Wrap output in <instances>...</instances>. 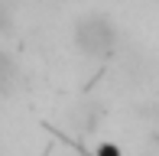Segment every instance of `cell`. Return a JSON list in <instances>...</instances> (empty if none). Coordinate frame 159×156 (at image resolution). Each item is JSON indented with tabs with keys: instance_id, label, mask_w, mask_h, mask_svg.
Masks as SVG:
<instances>
[{
	"instance_id": "cell-4",
	"label": "cell",
	"mask_w": 159,
	"mask_h": 156,
	"mask_svg": "<svg viewBox=\"0 0 159 156\" xmlns=\"http://www.w3.org/2000/svg\"><path fill=\"white\" fill-rule=\"evenodd\" d=\"M10 26H13V20H10V13H7L3 0H0V33H10Z\"/></svg>"
},
{
	"instance_id": "cell-5",
	"label": "cell",
	"mask_w": 159,
	"mask_h": 156,
	"mask_svg": "<svg viewBox=\"0 0 159 156\" xmlns=\"http://www.w3.org/2000/svg\"><path fill=\"white\" fill-rule=\"evenodd\" d=\"M98 156H120V146H114V143H101V146H98Z\"/></svg>"
},
{
	"instance_id": "cell-1",
	"label": "cell",
	"mask_w": 159,
	"mask_h": 156,
	"mask_svg": "<svg viewBox=\"0 0 159 156\" xmlns=\"http://www.w3.org/2000/svg\"><path fill=\"white\" fill-rule=\"evenodd\" d=\"M117 26L107 13H84L75 20L71 30V42L84 59H107L117 49Z\"/></svg>"
},
{
	"instance_id": "cell-2",
	"label": "cell",
	"mask_w": 159,
	"mask_h": 156,
	"mask_svg": "<svg viewBox=\"0 0 159 156\" xmlns=\"http://www.w3.org/2000/svg\"><path fill=\"white\" fill-rule=\"evenodd\" d=\"M101 120V108L94 101L88 104H75V111H68V127H75L78 133H91Z\"/></svg>"
},
{
	"instance_id": "cell-3",
	"label": "cell",
	"mask_w": 159,
	"mask_h": 156,
	"mask_svg": "<svg viewBox=\"0 0 159 156\" xmlns=\"http://www.w3.org/2000/svg\"><path fill=\"white\" fill-rule=\"evenodd\" d=\"M20 65L16 59H13L7 49H0V94H13V91L20 88Z\"/></svg>"
}]
</instances>
